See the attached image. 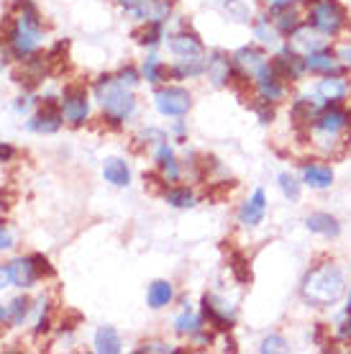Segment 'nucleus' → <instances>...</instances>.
Returning a JSON list of instances; mask_svg holds the SVG:
<instances>
[{
  "label": "nucleus",
  "mask_w": 351,
  "mask_h": 354,
  "mask_svg": "<svg viewBox=\"0 0 351 354\" xmlns=\"http://www.w3.org/2000/svg\"><path fill=\"white\" fill-rule=\"evenodd\" d=\"M343 290H346V277L343 270L334 262H323V265L313 267L303 280V298L305 303L316 306V308H328L334 303L341 301Z\"/></svg>",
  "instance_id": "obj_1"
},
{
  "label": "nucleus",
  "mask_w": 351,
  "mask_h": 354,
  "mask_svg": "<svg viewBox=\"0 0 351 354\" xmlns=\"http://www.w3.org/2000/svg\"><path fill=\"white\" fill-rule=\"evenodd\" d=\"M95 97L100 100V106L106 111L108 124L121 126L123 121H129L136 111V97L129 88H123L121 82L115 80L113 75H103L100 80L95 82Z\"/></svg>",
  "instance_id": "obj_2"
},
{
  "label": "nucleus",
  "mask_w": 351,
  "mask_h": 354,
  "mask_svg": "<svg viewBox=\"0 0 351 354\" xmlns=\"http://www.w3.org/2000/svg\"><path fill=\"white\" fill-rule=\"evenodd\" d=\"M18 8L23 13L16 18V24L10 28L8 44L10 52L16 54L18 59H28L39 49V41H41V21H39L36 6L31 0H18Z\"/></svg>",
  "instance_id": "obj_3"
},
{
  "label": "nucleus",
  "mask_w": 351,
  "mask_h": 354,
  "mask_svg": "<svg viewBox=\"0 0 351 354\" xmlns=\"http://www.w3.org/2000/svg\"><path fill=\"white\" fill-rule=\"evenodd\" d=\"M307 24L323 36H339L346 26V10L339 0H318L310 6Z\"/></svg>",
  "instance_id": "obj_4"
},
{
  "label": "nucleus",
  "mask_w": 351,
  "mask_h": 354,
  "mask_svg": "<svg viewBox=\"0 0 351 354\" xmlns=\"http://www.w3.org/2000/svg\"><path fill=\"white\" fill-rule=\"evenodd\" d=\"M154 106L162 115H172V118H180L190 111L193 106V97L184 88H177V85H169V88H159L154 93Z\"/></svg>",
  "instance_id": "obj_5"
},
{
  "label": "nucleus",
  "mask_w": 351,
  "mask_h": 354,
  "mask_svg": "<svg viewBox=\"0 0 351 354\" xmlns=\"http://www.w3.org/2000/svg\"><path fill=\"white\" fill-rule=\"evenodd\" d=\"M202 319H208V324L218 331H229L236 324V308L218 295H205L202 298Z\"/></svg>",
  "instance_id": "obj_6"
},
{
  "label": "nucleus",
  "mask_w": 351,
  "mask_h": 354,
  "mask_svg": "<svg viewBox=\"0 0 351 354\" xmlns=\"http://www.w3.org/2000/svg\"><path fill=\"white\" fill-rule=\"evenodd\" d=\"M61 115L64 121H70L72 126H82L90 115V100L85 88H67L64 97H61Z\"/></svg>",
  "instance_id": "obj_7"
},
{
  "label": "nucleus",
  "mask_w": 351,
  "mask_h": 354,
  "mask_svg": "<svg viewBox=\"0 0 351 354\" xmlns=\"http://www.w3.org/2000/svg\"><path fill=\"white\" fill-rule=\"evenodd\" d=\"M272 67L277 70V75H280L282 80L295 82L307 72L305 54H300L295 46H285V49H280V52H277V57L272 59Z\"/></svg>",
  "instance_id": "obj_8"
},
{
  "label": "nucleus",
  "mask_w": 351,
  "mask_h": 354,
  "mask_svg": "<svg viewBox=\"0 0 351 354\" xmlns=\"http://www.w3.org/2000/svg\"><path fill=\"white\" fill-rule=\"evenodd\" d=\"M169 10H172V0H136L131 8H126V13L144 24H157V21L164 24Z\"/></svg>",
  "instance_id": "obj_9"
},
{
  "label": "nucleus",
  "mask_w": 351,
  "mask_h": 354,
  "mask_svg": "<svg viewBox=\"0 0 351 354\" xmlns=\"http://www.w3.org/2000/svg\"><path fill=\"white\" fill-rule=\"evenodd\" d=\"M305 67H307V72L321 75V77L343 75V72H346V64H343L336 54H331V49H318V52L305 54Z\"/></svg>",
  "instance_id": "obj_10"
},
{
  "label": "nucleus",
  "mask_w": 351,
  "mask_h": 354,
  "mask_svg": "<svg viewBox=\"0 0 351 354\" xmlns=\"http://www.w3.org/2000/svg\"><path fill=\"white\" fill-rule=\"evenodd\" d=\"M254 82H256V90H259V95L267 97V100L277 103V100H282V97H285V80H282L280 75H277V70H274L269 62H267L262 70L256 72Z\"/></svg>",
  "instance_id": "obj_11"
},
{
  "label": "nucleus",
  "mask_w": 351,
  "mask_h": 354,
  "mask_svg": "<svg viewBox=\"0 0 351 354\" xmlns=\"http://www.w3.org/2000/svg\"><path fill=\"white\" fill-rule=\"evenodd\" d=\"M234 72H236L234 59H229L223 52H213L211 57L205 59V75H208V80H211L216 88H226V85H231Z\"/></svg>",
  "instance_id": "obj_12"
},
{
  "label": "nucleus",
  "mask_w": 351,
  "mask_h": 354,
  "mask_svg": "<svg viewBox=\"0 0 351 354\" xmlns=\"http://www.w3.org/2000/svg\"><path fill=\"white\" fill-rule=\"evenodd\" d=\"M61 124H64V115L61 111L54 108V97H46V106L39 111V113L28 121V131H36V133H54L59 131Z\"/></svg>",
  "instance_id": "obj_13"
},
{
  "label": "nucleus",
  "mask_w": 351,
  "mask_h": 354,
  "mask_svg": "<svg viewBox=\"0 0 351 354\" xmlns=\"http://www.w3.org/2000/svg\"><path fill=\"white\" fill-rule=\"evenodd\" d=\"M231 59H234V67H236L244 77H249V80H254L256 72L267 64V57H264V52H262V49H256V46H241V49H238Z\"/></svg>",
  "instance_id": "obj_14"
},
{
  "label": "nucleus",
  "mask_w": 351,
  "mask_h": 354,
  "mask_svg": "<svg viewBox=\"0 0 351 354\" xmlns=\"http://www.w3.org/2000/svg\"><path fill=\"white\" fill-rule=\"evenodd\" d=\"M264 213H267V195H264L262 187H256L252 198L241 205V211H238V223L246 226V229H252V226H259L264 218Z\"/></svg>",
  "instance_id": "obj_15"
},
{
  "label": "nucleus",
  "mask_w": 351,
  "mask_h": 354,
  "mask_svg": "<svg viewBox=\"0 0 351 354\" xmlns=\"http://www.w3.org/2000/svg\"><path fill=\"white\" fill-rule=\"evenodd\" d=\"M316 95L323 103H341L349 95V82L343 80V75H328L316 85Z\"/></svg>",
  "instance_id": "obj_16"
},
{
  "label": "nucleus",
  "mask_w": 351,
  "mask_h": 354,
  "mask_svg": "<svg viewBox=\"0 0 351 354\" xmlns=\"http://www.w3.org/2000/svg\"><path fill=\"white\" fill-rule=\"evenodd\" d=\"M303 183L313 190H325L334 183V169L323 162H303Z\"/></svg>",
  "instance_id": "obj_17"
},
{
  "label": "nucleus",
  "mask_w": 351,
  "mask_h": 354,
  "mask_svg": "<svg viewBox=\"0 0 351 354\" xmlns=\"http://www.w3.org/2000/svg\"><path fill=\"white\" fill-rule=\"evenodd\" d=\"M169 49L177 57H202L205 54L202 41L193 31H177V34L169 36Z\"/></svg>",
  "instance_id": "obj_18"
},
{
  "label": "nucleus",
  "mask_w": 351,
  "mask_h": 354,
  "mask_svg": "<svg viewBox=\"0 0 351 354\" xmlns=\"http://www.w3.org/2000/svg\"><path fill=\"white\" fill-rule=\"evenodd\" d=\"M290 39H292V46H295L300 54H310V52H318V49H328V46H325L323 34H318L310 24H307V26H300Z\"/></svg>",
  "instance_id": "obj_19"
},
{
  "label": "nucleus",
  "mask_w": 351,
  "mask_h": 354,
  "mask_svg": "<svg viewBox=\"0 0 351 354\" xmlns=\"http://www.w3.org/2000/svg\"><path fill=\"white\" fill-rule=\"evenodd\" d=\"M10 270V283L18 285V288H31V285L39 280V274L34 270V262L31 257H18L8 265Z\"/></svg>",
  "instance_id": "obj_20"
},
{
  "label": "nucleus",
  "mask_w": 351,
  "mask_h": 354,
  "mask_svg": "<svg viewBox=\"0 0 351 354\" xmlns=\"http://www.w3.org/2000/svg\"><path fill=\"white\" fill-rule=\"evenodd\" d=\"M205 72V54L202 57H180L177 64L169 67V75L175 80H187V77H198Z\"/></svg>",
  "instance_id": "obj_21"
},
{
  "label": "nucleus",
  "mask_w": 351,
  "mask_h": 354,
  "mask_svg": "<svg viewBox=\"0 0 351 354\" xmlns=\"http://www.w3.org/2000/svg\"><path fill=\"white\" fill-rule=\"evenodd\" d=\"M154 154H157V165H159V169H162L164 180H167V183H177V180H180V165H177V160H175L172 147H169L167 142H162Z\"/></svg>",
  "instance_id": "obj_22"
},
{
  "label": "nucleus",
  "mask_w": 351,
  "mask_h": 354,
  "mask_svg": "<svg viewBox=\"0 0 351 354\" xmlns=\"http://www.w3.org/2000/svg\"><path fill=\"white\" fill-rule=\"evenodd\" d=\"M103 177H106V183H111V185L126 187L131 183V169H129V165L123 160L111 157V160H106V165H103Z\"/></svg>",
  "instance_id": "obj_23"
},
{
  "label": "nucleus",
  "mask_w": 351,
  "mask_h": 354,
  "mask_svg": "<svg viewBox=\"0 0 351 354\" xmlns=\"http://www.w3.org/2000/svg\"><path fill=\"white\" fill-rule=\"evenodd\" d=\"M175 298V288L169 280H154L149 285V292H146V303H149V308H164L169 306Z\"/></svg>",
  "instance_id": "obj_24"
},
{
  "label": "nucleus",
  "mask_w": 351,
  "mask_h": 354,
  "mask_svg": "<svg viewBox=\"0 0 351 354\" xmlns=\"http://www.w3.org/2000/svg\"><path fill=\"white\" fill-rule=\"evenodd\" d=\"M305 226L313 234H321V236H339V231H341L339 221L331 213H313V216H307Z\"/></svg>",
  "instance_id": "obj_25"
},
{
  "label": "nucleus",
  "mask_w": 351,
  "mask_h": 354,
  "mask_svg": "<svg viewBox=\"0 0 351 354\" xmlns=\"http://www.w3.org/2000/svg\"><path fill=\"white\" fill-rule=\"evenodd\" d=\"M95 352L100 354H118L121 352V337L113 326H100L95 331Z\"/></svg>",
  "instance_id": "obj_26"
},
{
  "label": "nucleus",
  "mask_w": 351,
  "mask_h": 354,
  "mask_svg": "<svg viewBox=\"0 0 351 354\" xmlns=\"http://www.w3.org/2000/svg\"><path fill=\"white\" fill-rule=\"evenodd\" d=\"M200 328H202V316H198V313L184 303V310L175 319V331L180 334V337H187V334L193 337V334H198Z\"/></svg>",
  "instance_id": "obj_27"
},
{
  "label": "nucleus",
  "mask_w": 351,
  "mask_h": 354,
  "mask_svg": "<svg viewBox=\"0 0 351 354\" xmlns=\"http://www.w3.org/2000/svg\"><path fill=\"white\" fill-rule=\"evenodd\" d=\"M164 201H167L172 208H193V205L198 203L195 193L187 185H177V187L164 190Z\"/></svg>",
  "instance_id": "obj_28"
},
{
  "label": "nucleus",
  "mask_w": 351,
  "mask_h": 354,
  "mask_svg": "<svg viewBox=\"0 0 351 354\" xmlns=\"http://www.w3.org/2000/svg\"><path fill=\"white\" fill-rule=\"evenodd\" d=\"M300 26H303V21H300L295 8L282 10V13H277V18H274V28L280 31V36H292Z\"/></svg>",
  "instance_id": "obj_29"
},
{
  "label": "nucleus",
  "mask_w": 351,
  "mask_h": 354,
  "mask_svg": "<svg viewBox=\"0 0 351 354\" xmlns=\"http://www.w3.org/2000/svg\"><path fill=\"white\" fill-rule=\"evenodd\" d=\"M162 36H164V24H162V21H157V24H146L141 31H133V39L144 46H157Z\"/></svg>",
  "instance_id": "obj_30"
},
{
  "label": "nucleus",
  "mask_w": 351,
  "mask_h": 354,
  "mask_svg": "<svg viewBox=\"0 0 351 354\" xmlns=\"http://www.w3.org/2000/svg\"><path fill=\"white\" fill-rule=\"evenodd\" d=\"M254 36L262 41L264 46H277V44H280V31L269 26V18H264V16L254 24Z\"/></svg>",
  "instance_id": "obj_31"
},
{
  "label": "nucleus",
  "mask_w": 351,
  "mask_h": 354,
  "mask_svg": "<svg viewBox=\"0 0 351 354\" xmlns=\"http://www.w3.org/2000/svg\"><path fill=\"white\" fill-rule=\"evenodd\" d=\"M167 75H169V70L159 62V57H154V54H151V57H146V59H144V77H146L149 82L159 85V82L167 80Z\"/></svg>",
  "instance_id": "obj_32"
},
{
  "label": "nucleus",
  "mask_w": 351,
  "mask_h": 354,
  "mask_svg": "<svg viewBox=\"0 0 351 354\" xmlns=\"http://www.w3.org/2000/svg\"><path fill=\"white\" fill-rule=\"evenodd\" d=\"M28 310H31V301H28V298H16V301L10 303V308H8L10 324H13V326H21V324L26 321Z\"/></svg>",
  "instance_id": "obj_33"
},
{
  "label": "nucleus",
  "mask_w": 351,
  "mask_h": 354,
  "mask_svg": "<svg viewBox=\"0 0 351 354\" xmlns=\"http://www.w3.org/2000/svg\"><path fill=\"white\" fill-rule=\"evenodd\" d=\"M252 108H254V113L259 115V121L262 124H272L274 121V106H272V100H267V97H256L254 103H252Z\"/></svg>",
  "instance_id": "obj_34"
},
{
  "label": "nucleus",
  "mask_w": 351,
  "mask_h": 354,
  "mask_svg": "<svg viewBox=\"0 0 351 354\" xmlns=\"http://www.w3.org/2000/svg\"><path fill=\"white\" fill-rule=\"evenodd\" d=\"M280 190H282V195L290 198V201H298L300 198V183L290 172H282L280 175Z\"/></svg>",
  "instance_id": "obj_35"
},
{
  "label": "nucleus",
  "mask_w": 351,
  "mask_h": 354,
  "mask_svg": "<svg viewBox=\"0 0 351 354\" xmlns=\"http://www.w3.org/2000/svg\"><path fill=\"white\" fill-rule=\"evenodd\" d=\"M231 272L236 274L238 283H249V280H252L249 265H246V259L241 257V254H231Z\"/></svg>",
  "instance_id": "obj_36"
},
{
  "label": "nucleus",
  "mask_w": 351,
  "mask_h": 354,
  "mask_svg": "<svg viewBox=\"0 0 351 354\" xmlns=\"http://www.w3.org/2000/svg\"><path fill=\"white\" fill-rule=\"evenodd\" d=\"M115 80L121 82L123 88H136V85H139V72H136V67H131V64H126V67H123L121 72H118V75H115Z\"/></svg>",
  "instance_id": "obj_37"
},
{
  "label": "nucleus",
  "mask_w": 351,
  "mask_h": 354,
  "mask_svg": "<svg viewBox=\"0 0 351 354\" xmlns=\"http://www.w3.org/2000/svg\"><path fill=\"white\" fill-rule=\"evenodd\" d=\"M49 328H52V319H49V301L41 298V316H39V324H36V328H34V337H41V334H46Z\"/></svg>",
  "instance_id": "obj_38"
},
{
  "label": "nucleus",
  "mask_w": 351,
  "mask_h": 354,
  "mask_svg": "<svg viewBox=\"0 0 351 354\" xmlns=\"http://www.w3.org/2000/svg\"><path fill=\"white\" fill-rule=\"evenodd\" d=\"M285 346H287V342L282 337H277V334H272V337H267L262 342V346H259V352L264 354H274V352H285Z\"/></svg>",
  "instance_id": "obj_39"
},
{
  "label": "nucleus",
  "mask_w": 351,
  "mask_h": 354,
  "mask_svg": "<svg viewBox=\"0 0 351 354\" xmlns=\"http://www.w3.org/2000/svg\"><path fill=\"white\" fill-rule=\"evenodd\" d=\"M31 262H34V270H36V274H39V277H54V267H52V262L44 257V254H34V257H31Z\"/></svg>",
  "instance_id": "obj_40"
},
{
  "label": "nucleus",
  "mask_w": 351,
  "mask_h": 354,
  "mask_svg": "<svg viewBox=\"0 0 351 354\" xmlns=\"http://www.w3.org/2000/svg\"><path fill=\"white\" fill-rule=\"evenodd\" d=\"M136 352H159V354H167V352H175L169 344H164V342H144V344L136 349Z\"/></svg>",
  "instance_id": "obj_41"
},
{
  "label": "nucleus",
  "mask_w": 351,
  "mask_h": 354,
  "mask_svg": "<svg viewBox=\"0 0 351 354\" xmlns=\"http://www.w3.org/2000/svg\"><path fill=\"white\" fill-rule=\"evenodd\" d=\"M336 337L341 339V342H351V313H346V319L336 326Z\"/></svg>",
  "instance_id": "obj_42"
},
{
  "label": "nucleus",
  "mask_w": 351,
  "mask_h": 354,
  "mask_svg": "<svg viewBox=\"0 0 351 354\" xmlns=\"http://www.w3.org/2000/svg\"><path fill=\"white\" fill-rule=\"evenodd\" d=\"M267 3H269V13L277 16V13H282V10H290L298 0H267Z\"/></svg>",
  "instance_id": "obj_43"
},
{
  "label": "nucleus",
  "mask_w": 351,
  "mask_h": 354,
  "mask_svg": "<svg viewBox=\"0 0 351 354\" xmlns=\"http://www.w3.org/2000/svg\"><path fill=\"white\" fill-rule=\"evenodd\" d=\"M10 247H13V234H10V229L6 226V221H0V252Z\"/></svg>",
  "instance_id": "obj_44"
},
{
  "label": "nucleus",
  "mask_w": 351,
  "mask_h": 354,
  "mask_svg": "<svg viewBox=\"0 0 351 354\" xmlns=\"http://www.w3.org/2000/svg\"><path fill=\"white\" fill-rule=\"evenodd\" d=\"M16 157V149L10 144H0V162H10Z\"/></svg>",
  "instance_id": "obj_45"
},
{
  "label": "nucleus",
  "mask_w": 351,
  "mask_h": 354,
  "mask_svg": "<svg viewBox=\"0 0 351 354\" xmlns=\"http://www.w3.org/2000/svg\"><path fill=\"white\" fill-rule=\"evenodd\" d=\"M336 57H339V59H341V62L346 64V67H351V46H349V44L341 46V49L336 52Z\"/></svg>",
  "instance_id": "obj_46"
},
{
  "label": "nucleus",
  "mask_w": 351,
  "mask_h": 354,
  "mask_svg": "<svg viewBox=\"0 0 351 354\" xmlns=\"http://www.w3.org/2000/svg\"><path fill=\"white\" fill-rule=\"evenodd\" d=\"M10 283V270L6 265H0V290Z\"/></svg>",
  "instance_id": "obj_47"
},
{
  "label": "nucleus",
  "mask_w": 351,
  "mask_h": 354,
  "mask_svg": "<svg viewBox=\"0 0 351 354\" xmlns=\"http://www.w3.org/2000/svg\"><path fill=\"white\" fill-rule=\"evenodd\" d=\"M28 106H31V97H18L16 111H18V113H21V111H28Z\"/></svg>",
  "instance_id": "obj_48"
},
{
  "label": "nucleus",
  "mask_w": 351,
  "mask_h": 354,
  "mask_svg": "<svg viewBox=\"0 0 351 354\" xmlns=\"http://www.w3.org/2000/svg\"><path fill=\"white\" fill-rule=\"evenodd\" d=\"M6 319H8V308H3V306H0V324H3Z\"/></svg>",
  "instance_id": "obj_49"
},
{
  "label": "nucleus",
  "mask_w": 351,
  "mask_h": 354,
  "mask_svg": "<svg viewBox=\"0 0 351 354\" xmlns=\"http://www.w3.org/2000/svg\"><path fill=\"white\" fill-rule=\"evenodd\" d=\"M118 3H121L123 10H126V8H131V6H133V3H136V0H118Z\"/></svg>",
  "instance_id": "obj_50"
},
{
  "label": "nucleus",
  "mask_w": 351,
  "mask_h": 354,
  "mask_svg": "<svg viewBox=\"0 0 351 354\" xmlns=\"http://www.w3.org/2000/svg\"><path fill=\"white\" fill-rule=\"evenodd\" d=\"M175 133H180V136H182V133H184V124H175Z\"/></svg>",
  "instance_id": "obj_51"
},
{
  "label": "nucleus",
  "mask_w": 351,
  "mask_h": 354,
  "mask_svg": "<svg viewBox=\"0 0 351 354\" xmlns=\"http://www.w3.org/2000/svg\"><path fill=\"white\" fill-rule=\"evenodd\" d=\"M346 313H351V292H349V301H346Z\"/></svg>",
  "instance_id": "obj_52"
},
{
  "label": "nucleus",
  "mask_w": 351,
  "mask_h": 354,
  "mask_svg": "<svg viewBox=\"0 0 351 354\" xmlns=\"http://www.w3.org/2000/svg\"><path fill=\"white\" fill-rule=\"evenodd\" d=\"M305 3H310V6H313V3H318V0H305Z\"/></svg>",
  "instance_id": "obj_53"
}]
</instances>
